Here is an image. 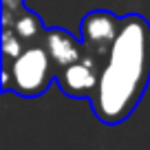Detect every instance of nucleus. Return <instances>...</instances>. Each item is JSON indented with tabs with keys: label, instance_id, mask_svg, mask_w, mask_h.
<instances>
[{
	"label": "nucleus",
	"instance_id": "f257e3e1",
	"mask_svg": "<svg viewBox=\"0 0 150 150\" xmlns=\"http://www.w3.org/2000/svg\"><path fill=\"white\" fill-rule=\"evenodd\" d=\"M150 84V22L126 13L117 42L102 71L99 88L91 99L95 117L106 126L126 122Z\"/></svg>",
	"mask_w": 150,
	"mask_h": 150
},
{
	"label": "nucleus",
	"instance_id": "f03ea898",
	"mask_svg": "<svg viewBox=\"0 0 150 150\" xmlns=\"http://www.w3.org/2000/svg\"><path fill=\"white\" fill-rule=\"evenodd\" d=\"M55 82V64L47 51V44H31L13 60L2 62V93L20 97H38Z\"/></svg>",
	"mask_w": 150,
	"mask_h": 150
},
{
	"label": "nucleus",
	"instance_id": "7ed1b4c3",
	"mask_svg": "<svg viewBox=\"0 0 150 150\" xmlns=\"http://www.w3.org/2000/svg\"><path fill=\"white\" fill-rule=\"evenodd\" d=\"M86 47V44H84ZM104 53H97L93 49L86 47V53L80 60L71 62V64L62 66L55 73V84L66 97L73 99H93V95L99 88V80H102V71L106 64Z\"/></svg>",
	"mask_w": 150,
	"mask_h": 150
},
{
	"label": "nucleus",
	"instance_id": "20e7f679",
	"mask_svg": "<svg viewBox=\"0 0 150 150\" xmlns=\"http://www.w3.org/2000/svg\"><path fill=\"white\" fill-rule=\"evenodd\" d=\"M124 27V16H115L108 9H95L82 18L80 38L88 49L108 55Z\"/></svg>",
	"mask_w": 150,
	"mask_h": 150
},
{
	"label": "nucleus",
	"instance_id": "39448f33",
	"mask_svg": "<svg viewBox=\"0 0 150 150\" xmlns=\"http://www.w3.org/2000/svg\"><path fill=\"white\" fill-rule=\"evenodd\" d=\"M44 44H47V51L51 55L53 64H55V73L62 66L71 64V62L80 60L86 53V47L82 42V38H73L66 29L62 27H51L47 29V35H44Z\"/></svg>",
	"mask_w": 150,
	"mask_h": 150
},
{
	"label": "nucleus",
	"instance_id": "423d86ee",
	"mask_svg": "<svg viewBox=\"0 0 150 150\" xmlns=\"http://www.w3.org/2000/svg\"><path fill=\"white\" fill-rule=\"evenodd\" d=\"M2 29L13 33L24 44V49L31 44L44 42V35H47V27L42 24L40 16L29 9H22L16 16H2Z\"/></svg>",
	"mask_w": 150,
	"mask_h": 150
},
{
	"label": "nucleus",
	"instance_id": "0eeeda50",
	"mask_svg": "<svg viewBox=\"0 0 150 150\" xmlns=\"http://www.w3.org/2000/svg\"><path fill=\"white\" fill-rule=\"evenodd\" d=\"M22 9H27V7H24V0H2V11H0V16H16Z\"/></svg>",
	"mask_w": 150,
	"mask_h": 150
}]
</instances>
